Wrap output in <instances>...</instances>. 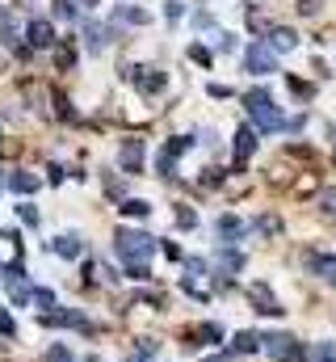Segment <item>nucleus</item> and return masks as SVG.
I'll return each instance as SVG.
<instances>
[{
  "instance_id": "obj_25",
  "label": "nucleus",
  "mask_w": 336,
  "mask_h": 362,
  "mask_svg": "<svg viewBox=\"0 0 336 362\" xmlns=\"http://www.w3.org/2000/svg\"><path fill=\"white\" fill-rule=\"evenodd\" d=\"M84 34H88V51H101L105 47V30L101 25H84Z\"/></svg>"
},
{
  "instance_id": "obj_14",
  "label": "nucleus",
  "mask_w": 336,
  "mask_h": 362,
  "mask_svg": "<svg viewBox=\"0 0 336 362\" xmlns=\"http://www.w3.org/2000/svg\"><path fill=\"white\" fill-rule=\"evenodd\" d=\"M294 47H299V34L294 30H286V25L269 30V51H294Z\"/></svg>"
},
{
  "instance_id": "obj_20",
  "label": "nucleus",
  "mask_w": 336,
  "mask_h": 362,
  "mask_svg": "<svg viewBox=\"0 0 336 362\" xmlns=\"http://www.w3.org/2000/svg\"><path fill=\"white\" fill-rule=\"evenodd\" d=\"M0 38H4L8 47H17L21 34H17V17H13V13H0Z\"/></svg>"
},
{
  "instance_id": "obj_19",
  "label": "nucleus",
  "mask_w": 336,
  "mask_h": 362,
  "mask_svg": "<svg viewBox=\"0 0 336 362\" xmlns=\"http://www.w3.org/2000/svg\"><path fill=\"white\" fill-rule=\"evenodd\" d=\"M232 350H240V354H252V350H260V333H236V341H232Z\"/></svg>"
},
{
  "instance_id": "obj_11",
  "label": "nucleus",
  "mask_w": 336,
  "mask_h": 362,
  "mask_svg": "<svg viewBox=\"0 0 336 362\" xmlns=\"http://www.w3.org/2000/svg\"><path fill=\"white\" fill-rule=\"evenodd\" d=\"M25 38H30V47H38V51L55 47V30H51V21H42V17H34V21H30Z\"/></svg>"
},
{
  "instance_id": "obj_35",
  "label": "nucleus",
  "mask_w": 336,
  "mask_h": 362,
  "mask_svg": "<svg viewBox=\"0 0 336 362\" xmlns=\"http://www.w3.org/2000/svg\"><path fill=\"white\" fill-rule=\"evenodd\" d=\"M160 249H164V257H172V262H181V249H176V245H168V240H164Z\"/></svg>"
},
{
  "instance_id": "obj_36",
  "label": "nucleus",
  "mask_w": 336,
  "mask_h": 362,
  "mask_svg": "<svg viewBox=\"0 0 336 362\" xmlns=\"http://www.w3.org/2000/svg\"><path fill=\"white\" fill-rule=\"evenodd\" d=\"M84 4H88V8H97V4H101V0H84Z\"/></svg>"
},
{
  "instance_id": "obj_8",
  "label": "nucleus",
  "mask_w": 336,
  "mask_h": 362,
  "mask_svg": "<svg viewBox=\"0 0 336 362\" xmlns=\"http://www.w3.org/2000/svg\"><path fill=\"white\" fill-rule=\"evenodd\" d=\"M4 286H8V295H13L17 308L34 299V291H30V282H25V270H21V266H4Z\"/></svg>"
},
{
  "instance_id": "obj_23",
  "label": "nucleus",
  "mask_w": 336,
  "mask_h": 362,
  "mask_svg": "<svg viewBox=\"0 0 336 362\" xmlns=\"http://www.w3.org/2000/svg\"><path fill=\"white\" fill-rule=\"evenodd\" d=\"M118 17H122V21H131V25H148V13H143V8H135V4H122V8H118Z\"/></svg>"
},
{
  "instance_id": "obj_33",
  "label": "nucleus",
  "mask_w": 336,
  "mask_h": 362,
  "mask_svg": "<svg viewBox=\"0 0 336 362\" xmlns=\"http://www.w3.org/2000/svg\"><path fill=\"white\" fill-rule=\"evenodd\" d=\"M164 17H168V21H181V17H185V4H176V0H172V4L164 8Z\"/></svg>"
},
{
  "instance_id": "obj_2",
  "label": "nucleus",
  "mask_w": 336,
  "mask_h": 362,
  "mask_svg": "<svg viewBox=\"0 0 336 362\" xmlns=\"http://www.w3.org/2000/svg\"><path fill=\"white\" fill-rule=\"evenodd\" d=\"M244 110H248V118L256 122V131H282V127H286L282 110L273 105V97H269L265 89H248L244 93Z\"/></svg>"
},
{
  "instance_id": "obj_6",
  "label": "nucleus",
  "mask_w": 336,
  "mask_h": 362,
  "mask_svg": "<svg viewBox=\"0 0 336 362\" xmlns=\"http://www.w3.org/2000/svg\"><path fill=\"white\" fill-rule=\"evenodd\" d=\"M244 68L256 76H269V72H277V55L265 42H252V47H244Z\"/></svg>"
},
{
  "instance_id": "obj_30",
  "label": "nucleus",
  "mask_w": 336,
  "mask_h": 362,
  "mask_svg": "<svg viewBox=\"0 0 336 362\" xmlns=\"http://www.w3.org/2000/svg\"><path fill=\"white\" fill-rule=\"evenodd\" d=\"M55 17L72 21V17H76V4H72V0H55Z\"/></svg>"
},
{
  "instance_id": "obj_34",
  "label": "nucleus",
  "mask_w": 336,
  "mask_h": 362,
  "mask_svg": "<svg viewBox=\"0 0 336 362\" xmlns=\"http://www.w3.org/2000/svg\"><path fill=\"white\" fill-rule=\"evenodd\" d=\"M55 105H59V118H72V110H68V97H64V93H55Z\"/></svg>"
},
{
  "instance_id": "obj_31",
  "label": "nucleus",
  "mask_w": 336,
  "mask_h": 362,
  "mask_svg": "<svg viewBox=\"0 0 336 362\" xmlns=\"http://www.w3.org/2000/svg\"><path fill=\"white\" fill-rule=\"evenodd\" d=\"M55 59H59V68H72V59H76V47H72V42H68V47H59V55H55Z\"/></svg>"
},
{
  "instance_id": "obj_24",
  "label": "nucleus",
  "mask_w": 336,
  "mask_h": 362,
  "mask_svg": "<svg viewBox=\"0 0 336 362\" xmlns=\"http://www.w3.org/2000/svg\"><path fill=\"white\" fill-rule=\"evenodd\" d=\"M17 219H21L25 228H38V223H42V215H38V211H34L30 202H21V206H17Z\"/></svg>"
},
{
  "instance_id": "obj_32",
  "label": "nucleus",
  "mask_w": 336,
  "mask_h": 362,
  "mask_svg": "<svg viewBox=\"0 0 336 362\" xmlns=\"http://www.w3.org/2000/svg\"><path fill=\"white\" fill-rule=\"evenodd\" d=\"M34 303L47 312V308H55V291H34Z\"/></svg>"
},
{
  "instance_id": "obj_13",
  "label": "nucleus",
  "mask_w": 336,
  "mask_h": 362,
  "mask_svg": "<svg viewBox=\"0 0 336 362\" xmlns=\"http://www.w3.org/2000/svg\"><path fill=\"white\" fill-rule=\"evenodd\" d=\"M219 236H223V240H244V236H248V223H244L240 215H223V219H219Z\"/></svg>"
},
{
  "instance_id": "obj_3",
  "label": "nucleus",
  "mask_w": 336,
  "mask_h": 362,
  "mask_svg": "<svg viewBox=\"0 0 336 362\" xmlns=\"http://www.w3.org/2000/svg\"><path fill=\"white\" fill-rule=\"evenodd\" d=\"M260 350L273 362H307V354L299 350V341H294L290 333H269V337H260Z\"/></svg>"
},
{
  "instance_id": "obj_21",
  "label": "nucleus",
  "mask_w": 336,
  "mask_h": 362,
  "mask_svg": "<svg viewBox=\"0 0 336 362\" xmlns=\"http://www.w3.org/2000/svg\"><path fill=\"white\" fill-rule=\"evenodd\" d=\"M42 362H76V354H72V350H68L64 341H55V346H47Z\"/></svg>"
},
{
  "instance_id": "obj_5",
  "label": "nucleus",
  "mask_w": 336,
  "mask_h": 362,
  "mask_svg": "<svg viewBox=\"0 0 336 362\" xmlns=\"http://www.w3.org/2000/svg\"><path fill=\"white\" fill-rule=\"evenodd\" d=\"M143 160H148V148H143V139H126V144L118 148V169H122L126 177L143 173Z\"/></svg>"
},
{
  "instance_id": "obj_7",
  "label": "nucleus",
  "mask_w": 336,
  "mask_h": 362,
  "mask_svg": "<svg viewBox=\"0 0 336 362\" xmlns=\"http://www.w3.org/2000/svg\"><path fill=\"white\" fill-rule=\"evenodd\" d=\"M244 295L252 299V308H256L260 316H282V312H286V308L277 303V295H273L265 282H248V286H244Z\"/></svg>"
},
{
  "instance_id": "obj_18",
  "label": "nucleus",
  "mask_w": 336,
  "mask_h": 362,
  "mask_svg": "<svg viewBox=\"0 0 336 362\" xmlns=\"http://www.w3.org/2000/svg\"><path fill=\"white\" fill-rule=\"evenodd\" d=\"M122 215H131V219H148V215H152V202H148V198H126V202H122Z\"/></svg>"
},
{
  "instance_id": "obj_28",
  "label": "nucleus",
  "mask_w": 336,
  "mask_h": 362,
  "mask_svg": "<svg viewBox=\"0 0 336 362\" xmlns=\"http://www.w3.org/2000/svg\"><path fill=\"white\" fill-rule=\"evenodd\" d=\"M0 337H17V320L0 308Z\"/></svg>"
},
{
  "instance_id": "obj_17",
  "label": "nucleus",
  "mask_w": 336,
  "mask_h": 362,
  "mask_svg": "<svg viewBox=\"0 0 336 362\" xmlns=\"http://www.w3.org/2000/svg\"><path fill=\"white\" fill-rule=\"evenodd\" d=\"M215 262H219L227 274H240V270H244V253H236V249H223V253H215Z\"/></svg>"
},
{
  "instance_id": "obj_10",
  "label": "nucleus",
  "mask_w": 336,
  "mask_h": 362,
  "mask_svg": "<svg viewBox=\"0 0 336 362\" xmlns=\"http://www.w3.org/2000/svg\"><path fill=\"white\" fill-rule=\"evenodd\" d=\"M51 249H55L64 262H76V257H84V240L76 236V232H64V236H55V240H51Z\"/></svg>"
},
{
  "instance_id": "obj_4",
  "label": "nucleus",
  "mask_w": 336,
  "mask_h": 362,
  "mask_svg": "<svg viewBox=\"0 0 336 362\" xmlns=\"http://www.w3.org/2000/svg\"><path fill=\"white\" fill-rule=\"evenodd\" d=\"M38 325H42V329H84V333L92 329L80 312H64V308H47V312H38Z\"/></svg>"
},
{
  "instance_id": "obj_12",
  "label": "nucleus",
  "mask_w": 336,
  "mask_h": 362,
  "mask_svg": "<svg viewBox=\"0 0 336 362\" xmlns=\"http://www.w3.org/2000/svg\"><path fill=\"white\" fill-rule=\"evenodd\" d=\"M4 185H8L13 194H34V189L42 185V177H38V173H25V169H13V173L4 177Z\"/></svg>"
},
{
  "instance_id": "obj_22",
  "label": "nucleus",
  "mask_w": 336,
  "mask_h": 362,
  "mask_svg": "<svg viewBox=\"0 0 336 362\" xmlns=\"http://www.w3.org/2000/svg\"><path fill=\"white\" fill-rule=\"evenodd\" d=\"M307 362H336V346L332 341H320V346L307 354Z\"/></svg>"
},
{
  "instance_id": "obj_1",
  "label": "nucleus",
  "mask_w": 336,
  "mask_h": 362,
  "mask_svg": "<svg viewBox=\"0 0 336 362\" xmlns=\"http://www.w3.org/2000/svg\"><path fill=\"white\" fill-rule=\"evenodd\" d=\"M156 249H160V240L152 232H139V228H118L114 232V253L126 262V270L131 266H148Z\"/></svg>"
},
{
  "instance_id": "obj_15",
  "label": "nucleus",
  "mask_w": 336,
  "mask_h": 362,
  "mask_svg": "<svg viewBox=\"0 0 336 362\" xmlns=\"http://www.w3.org/2000/svg\"><path fill=\"white\" fill-rule=\"evenodd\" d=\"M252 152H256V131H252V127H240V131H236V160L244 165Z\"/></svg>"
},
{
  "instance_id": "obj_27",
  "label": "nucleus",
  "mask_w": 336,
  "mask_h": 362,
  "mask_svg": "<svg viewBox=\"0 0 336 362\" xmlns=\"http://www.w3.org/2000/svg\"><path fill=\"white\" fill-rule=\"evenodd\" d=\"M189 59H193V64H202V68H210V59H215V55L198 42V47H189Z\"/></svg>"
},
{
  "instance_id": "obj_9",
  "label": "nucleus",
  "mask_w": 336,
  "mask_h": 362,
  "mask_svg": "<svg viewBox=\"0 0 336 362\" xmlns=\"http://www.w3.org/2000/svg\"><path fill=\"white\" fill-rule=\"evenodd\" d=\"M135 89L139 93H164V85H168V76L160 72V68H135Z\"/></svg>"
},
{
  "instance_id": "obj_29",
  "label": "nucleus",
  "mask_w": 336,
  "mask_h": 362,
  "mask_svg": "<svg viewBox=\"0 0 336 362\" xmlns=\"http://www.w3.org/2000/svg\"><path fill=\"white\" fill-rule=\"evenodd\" d=\"M176 223H181V228H198V215H193L189 206H176Z\"/></svg>"
},
{
  "instance_id": "obj_26",
  "label": "nucleus",
  "mask_w": 336,
  "mask_h": 362,
  "mask_svg": "<svg viewBox=\"0 0 336 362\" xmlns=\"http://www.w3.org/2000/svg\"><path fill=\"white\" fill-rule=\"evenodd\" d=\"M189 144H193V139H189V135H176V139H168V148H164V152H172V156H176V160H181V156H185V152H189Z\"/></svg>"
},
{
  "instance_id": "obj_16",
  "label": "nucleus",
  "mask_w": 336,
  "mask_h": 362,
  "mask_svg": "<svg viewBox=\"0 0 336 362\" xmlns=\"http://www.w3.org/2000/svg\"><path fill=\"white\" fill-rule=\"evenodd\" d=\"M307 266L336 286V257H328V253H311V257H307Z\"/></svg>"
}]
</instances>
